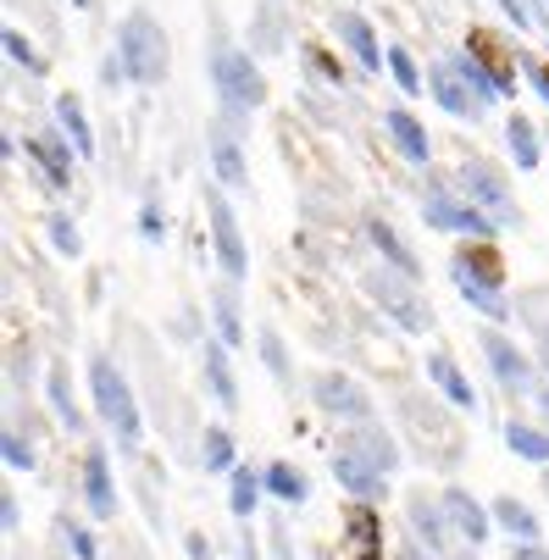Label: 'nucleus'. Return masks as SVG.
<instances>
[{"instance_id": "obj_1", "label": "nucleus", "mask_w": 549, "mask_h": 560, "mask_svg": "<svg viewBox=\"0 0 549 560\" xmlns=\"http://www.w3.org/2000/svg\"><path fill=\"white\" fill-rule=\"evenodd\" d=\"M117 61L128 72V84H162L173 50H167V28L155 23L150 12H128L117 23Z\"/></svg>"}, {"instance_id": "obj_2", "label": "nucleus", "mask_w": 549, "mask_h": 560, "mask_svg": "<svg viewBox=\"0 0 549 560\" xmlns=\"http://www.w3.org/2000/svg\"><path fill=\"white\" fill-rule=\"evenodd\" d=\"M211 84H217L227 117H245V112L267 106V78H261V67H256L245 50L222 45V39L211 45Z\"/></svg>"}, {"instance_id": "obj_3", "label": "nucleus", "mask_w": 549, "mask_h": 560, "mask_svg": "<svg viewBox=\"0 0 549 560\" xmlns=\"http://www.w3.org/2000/svg\"><path fill=\"white\" fill-rule=\"evenodd\" d=\"M90 388H95V411H101V422L133 450L139 433H144V422H139V406H133V388H128V377L117 372L112 355H95V361H90Z\"/></svg>"}, {"instance_id": "obj_4", "label": "nucleus", "mask_w": 549, "mask_h": 560, "mask_svg": "<svg viewBox=\"0 0 549 560\" xmlns=\"http://www.w3.org/2000/svg\"><path fill=\"white\" fill-rule=\"evenodd\" d=\"M422 217H428L433 228H444V233H466V238H494V233H500V222H494L489 211H478L472 200H455L444 178H433V184H428Z\"/></svg>"}, {"instance_id": "obj_5", "label": "nucleus", "mask_w": 549, "mask_h": 560, "mask_svg": "<svg viewBox=\"0 0 549 560\" xmlns=\"http://www.w3.org/2000/svg\"><path fill=\"white\" fill-rule=\"evenodd\" d=\"M206 211H211V245H217V267L227 283H245L250 272V250H245V233H240V217L222 200V189H206Z\"/></svg>"}, {"instance_id": "obj_6", "label": "nucleus", "mask_w": 549, "mask_h": 560, "mask_svg": "<svg viewBox=\"0 0 549 560\" xmlns=\"http://www.w3.org/2000/svg\"><path fill=\"white\" fill-rule=\"evenodd\" d=\"M455 184H460V195L472 200L478 211H489L500 228H511V222H522V211H516V200H511V184L489 167V162H460V173H455Z\"/></svg>"}, {"instance_id": "obj_7", "label": "nucleus", "mask_w": 549, "mask_h": 560, "mask_svg": "<svg viewBox=\"0 0 549 560\" xmlns=\"http://www.w3.org/2000/svg\"><path fill=\"white\" fill-rule=\"evenodd\" d=\"M466 56H472V61L489 72V84L500 90V101L516 95V72H522V61H516V50H511L505 34H494V28H466Z\"/></svg>"}, {"instance_id": "obj_8", "label": "nucleus", "mask_w": 549, "mask_h": 560, "mask_svg": "<svg viewBox=\"0 0 549 560\" xmlns=\"http://www.w3.org/2000/svg\"><path fill=\"white\" fill-rule=\"evenodd\" d=\"M366 294H372L388 316H395V323H400L406 334H422V328L433 323V316H428V300H417V294H411V278L372 272V278H366Z\"/></svg>"}, {"instance_id": "obj_9", "label": "nucleus", "mask_w": 549, "mask_h": 560, "mask_svg": "<svg viewBox=\"0 0 549 560\" xmlns=\"http://www.w3.org/2000/svg\"><path fill=\"white\" fill-rule=\"evenodd\" d=\"M328 23H334V39H339V45H344V50L355 56V67H361V72H372V78H377V72L388 67V50L377 45V28H372V23H366L361 12L339 7V12L328 18Z\"/></svg>"}, {"instance_id": "obj_10", "label": "nucleus", "mask_w": 549, "mask_h": 560, "mask_svg": "<svg viewBox=\"0 0 549 560\" xmlns=\"http://www.w3.org/2000/svg\"><path fill=\"white\" fill-rule=\"evenodd\" d=\"M311 394H317V406H323L328 417L372 422V399H366V388H361L355 377H344V372H323L317 383H311Z\"/></svg>"}, {"instance_id": "obj_11", "label": "nucleus", "mask_w": 549, "mask_h": 560, "mask_svg": "<svg viewBox=\"0 0 549 560\" xmlns=\"http://www.w3.org/2000/svg\"><path fill=\"white\" fill-rule=\"evenodd\" d=\"M428 95L439 101V112H449V117H460V122H478V117H483V101L460 84L449 61H439V67L428 72Z\"/></svg>"}, {"instance_id": "obj_12", "label": "nucleus", "mask_w": 549, "mask_h": 560, "mask_svg": "<svg viewBox=\"0 0 549 560\" xmlns=\"http://www.w3.org/2000/svg\"><path fill=\"white\" fill-rule=\"evenodd\" d=\"M206 150H211V173H217V184L245 189V144H240V133H233L227 122H211V128H206Z\"/></svg>"}, {"instance_id": "obj_13", "label": "nucleus", "mask_w": 549, "mask_h": 560, "mask_svg": "<svg viewBox=\"0 0 549 560\" xmlns=\"http://www.w3.org/2000/svg\"><path fill=\"white\" fill-rule=\"evenodd\" d=\"M383 128H388V144H395L411 167H428V162H433V139H428V128H422L406 106H388V112H383Z\"/></svg>"}, {"instance_id": "obj_14", "label": "nucleus", "mask_w": 549, "mask_h": 560, "mask_svg": "<svg viewBox=\"0 0 549 560\" xmlns=\"http://www.w3.org/2000/svg\"><path fill=\"white\" fill-rule=\"evenodd\" d=\"M483 355H489V366H494V377H500V388H511V394H527L533 388V366H527V355L505 339V334H483Z\"/></svg>"}, {"instance_id": "obj_15", "label": "nucleus", "mask_w": 549, "mask_h": 560, "mask_svg": "<svg viewBox=\"0 0 549 560\" xmlns=\"http://www.w3.org/2000/svg\"><path fill=\"white\" fill-rule=\"evenodd\" d=\"M23 150L39 162V178L50 189H67L72 184V155L78 150H67V133H34V139H23Z\"/></svg>"}, {"instance_id": "obj_16", "label": "nucleus", "mask_w": 549, "mask_h": 560, "mask_svg": "<svg viewBox=\"0 0 549 560\" xmlns=\"http://www.w3.org/2000/svg\"><path fill=\"white\" fill-rule=\"evenodd\" d=\"M449 272H466L472 283H483V289H505V261H500V250L489 245V238H472V245H466L455 261H449Z\"/></svg>"}, {"instance_id": "obj_17", "label": "nucleus", "mask_w": 549, "mask_h": 560, "mask_svg": "<svg viewBox=\"0 0 549 560\" xmlns=\"http://www.w3.org/2000/svg\"><path fill=\"white\" fill-rule=\"evenodd\" d=\"M439 511L449 516V527H455L466 544H483V538H489V511L466 494V489H444V494H439Z\"/></svg>"}, {"instance_id": "obj_18", "label": "nucleus", "mask_w": 549, "mask_h": 560, "mask_svg": "<svg viewBox=\"0 0 549 560\" xmlns=\"http://www.w3.org/2000/svg\"><path fill=\"white\" fill-rule=\"evenodd\" d=\"M334 477H339V483L361 500V505H372V500H383L388 489H383V471L377 466H366L361 455H350V450H339L334 455Z\"/></svg>"}, {"instance_id": "obj_19", "label": "nucleus", "mask_w": 549, "mask_h": 560, "mask_svg": "<svg viewBox=\"0 0 549 560\" xmlns=\"http://www.w3.org/2000/svg\"><path fill=\"white\" fill-rule=\"evenodd\" d=\"M84 500L95 516H112L117 511V489H112V466H106V450L90 444L84 450Z\"/></svg>"}, {"instance_id": "obj_20", "label": "nucleus", "mask_w": 549, "mask_h": 560, "mask_svg": "<svg viewBox=\"0 0 549 560\" xmlns=\"http://www.w3.org/2000/svg\"><path fill=\"white\" fill-rule=\"evenodd\" d=\"M200 372H206V383H211V394H217V406H222V411H240V388H233L227 345H222V339H206V345H200Z\"/></svg>"}, {"instance_id": "obj_21", "label": "nucleus", "mask_w": 549, "mask_h": 560, "mask_svg": "<svg viewBox=\"0 0 549 560\" xmlns=\"http://www.w3.org/2000/svg\"><path fill=\"white\" fill-rule=\"evenodd\" d=\"M428 377L439 383V394L449 399L455 411H478V394H472V383H466V372L455 366V355H428Z\"/></svg>"}, {"instance_id": "obj_22", "label": "nucleus", "mask_w": 549, "mask_h": 560, "mask_svg": "<svg viewBox=\"0 0 549 560\" xmlns=\"http://www.w3.org/2000/svg\"><path fill=\"white\" fill-rule=\"evenodd\" d=\"M366 238H372V245H377V256H383L388 267H395L400 278H411V283H417V272H422V267H417L411 245H406V238L395 233V222H383V217H372V222H366Z\"/></svg>"}, {"instance_id": "obj_23", "label": "nucleus", "mask_w": 549, "mask_h": 560, "mask_svg": "<svg viewBox=\"0 0 549 560\" xmlns=\"http://www.w3.org/2000/svg\"><path fill=\"white\" fill-rule=\"evenodd\" d=\"M56 122H61V133L72 139V150H78V155H95V128H90V112H84V101H78L72 90H61V95H56Z\"/></svg>"}, {"instance_id": "obj_24", "label": "nucleus", "mask_w": 549, "mask_h": 560, "mask_svg": "<svg viewBox=\"0 0 549 560\" xmlns=\"http://www.w3.org/2000/svg\"><path fill=\"white\" fill-rule=\"evenodd\" d=\"M505 150H511V162H516L522 173H533V167L544 162V144H538L533 117H522V112H511V117H505Z\"/></svg>"}, {"instance_id": "obj_25", "label": "nucleus", "mask_w": 549, "mask_h": 560, "mask_svg": "<svg viewBox=\"0 0 549 560\" xmlns=\"http://www.w3.org/2000/svg\"><path fill=\"white\" fill-rule=\"evenodd\" d=\"M344 450H350V455H361L366 466H377L383 477L400 466V450H395V439H388L383 428H372V422H361V433H355V439H350Z\"/></svg>"}, {"instance_id": "obj_26", "label": "nucleus", "mask_w": 549, "mask_h": 560, "mask_svg": "<svg viewBox=\"0 0 549 560\" xmlns=\"http://www.w3.org/2000/svg\"><path fill=\"white\" fill-rule=\"evenodd\" d=\"M494 522H500V527H505L516 544H538V538H544L538 516H533L522 500H511V494H500V500H494Z\"/></svg>"}, {"instance_id": "obj_27", "label": "nucleus", "mask_w": 549, "mask_h": 560, "mask_svg": "<svg viewBox=\"0 0 549 560\" xmlns=\"http://www.w3.org/2000/svg\"><path fill=\"white\" fill-rule=\"evenodd\" d=\"M261 483H267V494H272V500H283V505H300V500L311 494L305 471H300V466H289V460H272V466L261 471Z\"/></svg>"}, {"instance_id": "obj_28", "label": "nucleus", "mask_w": 549, "mask_h": 560, "mask_svg": "<svg viewBox=\"0 0 549 560\" xmlns=\"http://www.w3.org/2000/svg\"><path fill=\"white\" fill-rule=\"evenodd\" d=\"M45 388H50V411H56V422H61L67 433H84V411L72 406V383H67V366H50Z\"/></svg>"}, {"instance_id": "obj_29", "label": "nucleus", "mask_w": 549, "mask_h": 560, "mask_svg": "<svg viewBox=\"0 0 549 560\" xmlns=\"http://www.w3.org/2000/svg\"><path fill=\"white\" fill-rule=\"evenodd\" d=\"M267 494V483L250 471V466H233V489H227V511L240 516V522H250V511H256V500Z\"/></svg>"}, {"instance_id": "obj_30", "label": "nucleus", "mask_w": 549, "mask_h": 560, "mask_svg": "<svg viewBox=\"0 0 549 560\" xmlns=\"http://www.w3.org/2000/svg\"><path fill=\"white\" fill-rule=\"evenodd\" d=\"M449 283H455V294L466 300V305H472V311H483L489 316V323H505V300L494 294V289H483V283H472V278H466V272H449Z\"/></svg>"}, {"instance_id": "obj_31", "label": "nucleus", "mask_w": 549, "mask_h": 560, "mask_svg": "<svg viewBox=\"0 0 549 560\" xmlns=\"http://www.w3.org/2000/svg\"><path fill=\"white\" fill-rule=\"evenodd\" d=\"M505 444H511V455H522L533 466H549V433H538L527 422H505Z\"/></svg>"}, {"instance_id": "obj_32", "label": "nucleus", "mask_w": 549, "mask_h": 560, "mask_svg": "<svg viewBox=\"0 0 549 560\" xmlns=\"http://www.w3.org/2000/svg\"><path fill=\"white\" fill-rule=\"evenodd\" d=\"M449 67H455V78H460V84L472 90V95H478L483 106H489V101H500V90L489 84V72H483V67H478L472 56H466V50H455V56H449Z\"/></svg>"}, {"instance_id": "obj_33", "label": "nucleus", "mask_w": 549, "mask_h": 560, "mask_svg": "<svg viewBox=\"0 0 549 560\" xmlns=\"http://www.w3.org/2000/svg\"><path fill=\"white\" fill-rule=\"evenodd\" d=\"M388 72H395L400 95H422V72H417V56L406 45H388Z\"/></svg>"}, {"instance_id": "obj_34", "label": "nucleus", "mask_w": 549, "mask_h": 560, "mask_svg": "<svg viewBox=\"0 0 549 560\" xmlns=\"http://www.w3.org/2000/svg\"><path fill=\"white\" fill-rule=\"evenodd\" d=\"M0 45H7V61H17L23 72H34V78L45 72V56L28 45V34H23V28H7V34H0Z\"/></svg>"}, {"instance_id": "obj_35", "label": "nucleus", "mask_w": 549, "mask_h": 560, "mask_svg": "<svg viewBox=\"0 0 549 560\" xmlns=\"http://www.w3.org/2000/svg\"><path fill=\"white\" fill-rule=\"evenodd\" d=\"M211 316H217V339H222V345H245V328H240V311H233V294H217V300H211Z\"/></svg>"}, {"instance_id": "obj_36", "label": "nucleus", "mask_w": 549, "mask_h": 560, "mask_svg": "<svg viewBox=\"0 0 549 560\" xmlns=\"http://www.w3.org/2000/svg\"><path fill=\"white\" fill-rule=\"evenodd\" d=\"M406 511H411V527H417V533H422V538H428L433 549H444V527H439V511H433V505H428L422 494H411V505H406Z\"/></svg>"}, {"instance_id": "obj_37", "label": "nucleus", "mask_w": 549, "mask_h": 560, "mask_svg": "<svg viewBox=\"0 0 549 560\" xmlns=\"http://www.w3.org/2000/svg\"><path fill=\"white\" fill-rule=\"evenodd\" d=\"M206 466L211 471H233V439H227V428H206Z\"/></svg>"}, {"instance_id": "obj_38", "label": "nucleus", "mask_w": 549, "mask_h": 560, "mask_svg": "<svg viewBox=\"0 0 549 560\" xmlns=\"http://www.w3.org/2000/svg\"><path fill=\"white\" fill-rule=\"evenodd\" d=\"M45 222H50V245H56L61 256H78V250H84V238H78L72 217H61V211H56V217H45Z\"/></svg>"}, {"instance_id": "obj_39", "label": "nucleus", "mask_w": 549, "mask_h": 560, "mask_svg": "<svg viewBox=\"0 0 549 560\" xmlns=\"http://www.w3.org/2000/svg\"><path fill=\"white\" fill-rule=\"evenodd\" d=\"M0 455H7V466H12V471H34V450H28L12 428L0 433Z\"/></svg>"}, {"instance_id": "obj_40", "label": "nucleus", "mask_w": 549, "mask_h": 560, "mask_svg": "<svg viewBox=\"0 0 549 560\" xmlns=\"http://www.w3.org/2000/svg\"><path fill=\"white\" fill-rule=\"evenodd\" d=\"M516 61H522V78L533 84V95L549 106V61H544V56H516Z\"/></svg>"}, {"instance_id": "obj_41", "label": "nucleus", "mask_w": 549, "mask_h": 560, "mask_svg": "<svg viewBox=\"0 0 549 560\" xmlns=\"http://www.w3.org/2000/svg\"><path fill=\"white\" fill-rule=\"evenodd\" d=\"M305 61H311V67H317V72L328 78V84H334V90L344 84V67H339V56H328V45H305Z\"/></svg>"}, {"instance_id": "obj_42", "label": "nucleus", "mask_w": 549, "mask_h": 560, "mask_svg": "<svg viewBox=\"0 0 549 560\" xmlns=\"http://www.w3.org/2000/svg\"><path fill=\"white\" fill-rule=\"evenodd\" d=\"M61 533H67V544H72V555H78V560H95V555H101V549H95V538H90V527H78V522H67Z\"/></svg>"}, {"instance_id": "obj_43", "label": "nucleus", "mask_w": 549, "mask_h": 560, "mask_svg": "<svg viewBox=\"0 0 549 560\" xmlns=\"http://www.w3.org/2000/svg\"><path fill=\"white\" fill-rule=\"evenodd\" d=\"M261 355H267V372H272V377H283V372H289L283 345H278V334H272V328H261Z\"/></svg>"}, {"instance_id": "obj_44", "label": "nucleus", "mask_w": 549, "mask_h": 560, "mask_svg": "<svg viewBox=\"0 0 549 560\" xmlns=\"http://www.w3.org/2000/svg\"><path fill=\"white\" fill-rule=\"evenodd\" d=\"M139 233H144V238H162V233H167V222H162V206H155V200L139 211Z\"/></svg>"}, {"instance_id": "obj_45", "label": "nucleus", "mask_w": 549, "mask_h": 560, "mask_svg": "<svg viewBox=\"0 0 549 560\" xmlns=\"http://www.w3.org/2000/svg\"><path fill=\"white\" fill-rule=\"evenodd\" d=\"M494 7L511 18V28H533V12H527V0H494Z\"/></svg>"}, {"instance_id": "obj_46", "label": "nucleus", "mask_w": 549, "mask_h": 560, "mask_svg": "<svg viewBox=\"0 0 549 560\" xmlns=\"http://www.w3.org/2000/svg\"><path fill=\"white\" fill-rule=\"evenodd\" d=\"M101 78H106V90H117V84H128V72H122V61H117V50L106 56V67H101Z\"/></svg>"}, {"instance_id": "obj_47", "label": "nucleus", "mask_w": 549, "mask_h": 560, "mask_svg": "<svg viewBox=\"0 0 549 560\" xmlns=\"http://www.w3.org/2000/svg\"><path fill=\"white\" fill-rule=\"evenodd\" d=\"M0 522H7V533H17V500L0 494Z\"/></svg>"}, {"instance_id": "obj_48", "label": "nucleus", "mask_w": 549, "mask_h": 560, "mask_svg": "<svg viewBox=\"0 0 549 560\" xmlns=\"http://www.w3.org/2000/svg\"><path fill=\"white\" fill-rule=\"evenodd\" d=\"M240 560H261V549H256V533H250V527L240 533Z\"/></svg>"}, {"instance_id": "obj_49", "label": "nucleus", "mask_w": 549, "mask_h": 560, "mask_svg": "<svg viewBox=\"0 0 549 560\" xmlns=\"http://www.w3.org/2000/svg\"><path fill=\"white\" fill-rule=\"evenodd\" d=\"M189 555H195V560H211V544H206V538L195 533V538H189Z\"/></svg>"}, {"instance_id": "obj_50", "label": "nucleus", "mask_w": 549, "mask_h": 560, "mask_svg": "<svg viewBox=\"0 0 549 560\" xmlns=\"http://www.w3.org/2000/svg\"><path fill=\"white\" fill-rule=\"evenodd\" d=\"M516 560H549V555H544L538 544H522V555H516Z\"/></svg>"}, {"instance_id": "obj_51", "label": "nucleus", "mask_w": 549, "mask_h": 560, "mask_svg": "<svg viewBox=\"0 0 549 560\" xmlns=\"http://www.w3.org/2000/svg\"><path fill=\"white\" fill-rule=\"evenodd\" d=\"M538 406H544V417H549V383L538 388Z\"/></svg>"}, {"instance_id": "obj_52", "label": "nucleus", "mask_w": 549, "mask_h": 560, "mask_svg": "<svg viewBox=\"0 0 549 560\" xmlns=\"http://www.w3.org/2000/svg\"><path fill=\"white\" fill-rule=\"evenodd\" d=\"M72 7H78V12H90V7H95V0H72Z\"/></svg>"}, {"instance_id": "obj_53", "label": "nucleus", "mask_w": 549, "mask_h": 560, "mask_svg": "<svg viewBox=\"0 0 549 560\" xmlns=\"http://www.w3.org/2000/svg\"><path fill=\"white\" fill-rule=\"evenodd\" d=\"M544 144H549V128H544Z\"/></svg>"}, {"instance_id": "obj_54", "label": "nucleus", "mask_w": 549, "mask_h": 560, "mask_svg": "<svg viewBox=\"0 0 549 560\" xmlns=\"http://www.w3.org/2000/svg\"><path fill=\"white\" fill-rule=\"evenodd\" d=\"M411 560H422V555H411Z\"/></svg>"}]
</instances>
